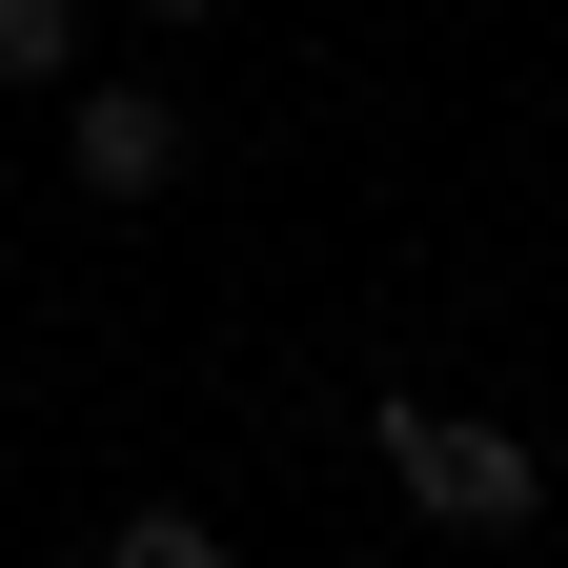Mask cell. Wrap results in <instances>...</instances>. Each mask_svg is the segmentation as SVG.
I'll use <instances>...</instances> for the list:
<instances>
[{"instance_id": "obj_3", "label": "cell", "mask_w": 568, "mask_h": 568, "mask_svg": "<svg viewBox=\"0 0 568 568\" xmlns=\"http://www.w3.org/2000/svg\"><path fill=\"white\" fill-rule=\"evenodd\" d=\"M0 82H82V0H0Z\"/></svg>"}, {"instance_id": "obj_4", "label": "cell", "mask_w": 568, "mask_h": 568, "mask_svg": "<svg viewBox=\"0 0 568 568\" xmlns=\"http://www.w3.org/2000/svg\"><path fill=\"white\" fill-rule=\"evenodd\" d=\"M102 568H224V528H203V508H122V528H102Z\"/></svg>"}, {"instance_id": "obj_2", "label": "cell", "mask_w": 568, "mask_h": 568, "mask_svg": "<svg viewBox=\"0 0 568 568\" xmlns=\"http://www.w3.org/2000/svg\"><path fill=\"white\" fill-rule=\"evenodd\" d=\"M61 163H82V203H163L183 183V102L163 82H82L61 102Z\"/></svg>"}, {"instance_id": "obj_5", "label": "cell", "mask_w": 568, "mask_h": 568, "mask_svg": "<svg viewBox=\"0 0 568 568\" xmlns=\"http://www.w3.org/2000/svg\"><path fill=\"white\" fill-rule=\"evenodd\" d=\"M142 21H224V0H142Z\"/></svg>"}, {"instance_id": "obj_1", "label": "cell", "mask_w": 568, "mask_h": 568, "mask_svg": "<svg viewBox=\"0 0 568 568\" xmlns=\"http://www.w3.org/2000/svg\"><path fill=\"white\" fill-rule=\"evenodd\" d=\"M366 447H386V487H406L447 548H528V528H548V447H528V426H487V406L386 386V406H366Z\"/></svg>"}]
</instances>
